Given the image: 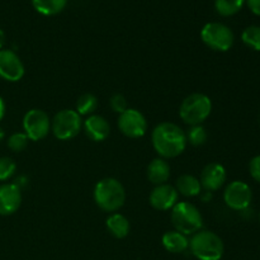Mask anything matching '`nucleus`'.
Returning <instances> with one entry per match:
<instances>
[{"label": "nucleus", "mask_w": 260, "mask_h": 260, "mask_svg": "<svg viewBox=\"0 0 260 260\" xmlns=\"http://www.w3.org/2000/svg\"><path fill=\"white\" fill-rule=\"evenodd\" d=\"M152 146L162 159H173L183 154L187 147L185 132L178 124L162 122L157 124L151 135Z\"/></svg>", "instance_id": "1"}, {"label": "nucleus", "mask_w": 260, "mask_h": 260, "mask_svg": "<svg viewBox=\"0 0 260 260\" xmlns=\"http://www.w3.org/2000/svg\"><path fill=\"white\" fill-rule=\"evenodd\" d=\"M94 202L104 212H116L126 201V190L122 183L114 178L99 180L94 188Z\"/></svg>", "instance_id": "2"}, {"label": "nucleus", "mask_w": 260, "mask_h": 260, "mask_svg": "<svg viewBox=\"0 0 260 260\" xmlns=\"http://www.w3.org/2000/svg\"><path fill=\"white\" fill-rule=\"evenodd\" d=\"M188 249L198 260H220L225 251L222 239L208 230H200L193 234Z\"/></svg>", "instance_id": "3"}, {"label": "nucleus", "mask_w": 260, "mask_h": 260, "mask_svg": "<svg viewBox=\"0 0 260 260\" xmlns=\"http://www.w3.org/2000/svg\"><path fill=\"white\" fill-rule=\"evenodd\" d=\"M212 112V102L210 96L202 93H193L182 102L179 116L184 123L189 126L202 124Z\"/></svg>", "instance_id": "4"}, {"label": "nucleus", "mask_w": 260, "mask_h": 260, "mask_svg": "<svg viewBox=\"0 0 260 260\" xmlns=\"http://www.w3.org/2000/svg\"><path fill=\"white\" fill-rule=\"evenodd\" d=\"M175 230L184 235H193L203 226V218L200 210L189 202H178L170 213Z\"/></svg>", "instance_id": "5"}, {"label": "nucleus", "mask_w": 260, "mask_h": 260, "mask_svg": "<svg viewBox=\"0 0 260 260\" xmlns=\"http://www.w3.org/2000/svg\"><path fill=\"white\" fill-rule=\"evenodd\" d=\"M201 38L208 48L217 52H226L234 46V33L228 25L218 22L205 24L201 30Z\"/></svg>", "instance_id": "6"}, {"label": "nucleus", "mask_w": 260, "mask_h": 260, "mask_svg": "<svg viewBox=\"0 0 260 260\" xmlns=\"http://www.w3.org/2000/svg\"><path fill=\"white\" fill-rule=\"evenodd\" d=\"M83 127L81 116L75 109H62L55 114L51 121V129L56 139L61 141L71 140L78 136Z\"/></svg>", "instance_id": "7"}, {"label": "nucleus", "mask_w": 260, "mask_h": 260, "mask_svg": "<svg viewBox=\"0 0 260 260\" xmlns=\"http://www.w3.org/2000/svg\"><path fill=\"white\" fill-rule=\"evenodd\" d=\"M23 129L30 141H40L51 131L50 117L42 109H30L23 117Z\"/></svg>", "instance_id": "8"}, {"label": "nucleus", "mask_w": 260, "mask_h": 260, "mask_svg": "<svg viewBox=\"0 0 260 260\" xmlns=\"http://www.w3.org/2000/svg\"><path fill=\"white\" fill-rule=\"evenodd\" d=\"M253 200V192L249 184L243 180H234L223 192V201L234 211H245Z\"/></svg>", "instance_id": "9"}, {"label": "nucleus", "mask_w": 260, "mask_h": 260, "mask_svg": "<svg viewBox=\"0 0 260 260\" xmlns=\"http://www.w3.org/2000/svg\"><path fill=\"white\" fill-rule=\"evenodd\" d=\"M118 128L129 139H140L147 131V121L144 114L135 108H127L118 117Z\"/></svg>", "instance_id": "10"}, {"label": "nucleus", "mask_w": 260, "mask_h": 260, "mask_svg": "<svg viewBox=\"0 0 260 260\" xmlns=\"http://www.w3.org/2000/svg\"><path fill=\"white\" fill-rule=\"evenodd\" d=\"M24 76V65L19 56L12 50H0V79L17 83Z\"/></svg>", "instance_id": "11"}, {"label": "nucleus", "mask_w": 260, "mask_h": 260, "mask_svg": "<svg viewBox=\"0 0 260 260\" xmlns=\"http://www.w3.org/2000/svg\"><path fill=\"white\" fill-rule=\"evenodd\" d=\"M179 193L175 187L168 184H160L150 193V205L157 211H169L178 203Z\"/></svg>", "instance_id": "12"}, {"label": "nucleus", "mask_w": 260, "mask_h": 260, "mask_svg": "<svg viewBox=\"0 0 260 260\" xmlns=\"http://www.w3.org/2000/svg\"><path fill=\"white\" fill-rule=\"evenodd\" d=\"M22 205V193L14 183L0 185V216H10L17 212Z\"/></svg>", "instance_id": "13"}, {"label": "nucleus", "mask_w": 260, "mask_h": 260, "mask_svg": "<svg viewBox=\"0 0 260 260\" xmlns=\"http://www.w3.org/2000/svg\"><path fill=\"white\" fill-rule=\"evenodd\" d=\"M226 169L218 162H210L203 168L201 173V185L207 192H216L220 189L226 182Z\"/></svg>", "instance_id": "14"}, {"label": "nucleus", "mask_w": 260, "mask_h": 260, "mask_svg": "<svg viewBox=\"0 0 260 260\" xmlns=\"http://www.w3.org/2000/svg\"><path fill=\"white\" fill-rule=\"evenodd\" d=\"M83 127L86 136L91 141L95 142L104 141L109 136V134H111V126H109L108 121L104 117L99 116V114H91V116H89L83 122Z\"/></svg>", "instance_id": "15"}, {"label": "nucleus", "mask_w": 260, "mask_h": 260, "mask_svg": "<svg viewBox=\"0 0 260 260\" xmlns=\"http://www.w3.org/2000/svg\"><path fill=\"white\" fill-rule=\"evenodd\" d=\"M147 178L155 185L165 184L170 178V165L162 157H156L147 167Z\"/></svg>", "instance_id": "16"}, {"label": "nucleus", "mask_w": 260, "mask_h": 260, "mask_svg": "<svg viewBox=\"0 0 260 260\" xmlns=\"http://www.w3.org/2000/svg\"><path fill=\"white\" fill-rule=\"evenodd\" d=\"M161 244L165 250L173 254L184 253L189 248V240H188L187 235H184V234L179 233L177 230L167 231L162 235Z\"/></svg>", "instance_id": "17"}, {"label": "nucleus", "mask_w": 260, "mask_h": 260, "mask_svg": "<svg viewBox=\"0 0 260 260\" xmlns=\"http://www.w3.org/2000/svg\"><path fill=\"white\" fill-rule=\"evenodd\" d=\"M106 226L111 235H113L117 239H124L129 234V221L127 220L126 216L121 213H112L106 221Z\"/></svg>", "instance_id": "18"}, {"label": "nucleus", "mask_w": 260, "mask_h": 260, "mask_svg": "<svg viewBox=\"0 0 260 260\" xmlns=\"http://www.w3.org/2000/svg\"><path fill=\"white\" fill-rule=\"evenodd\" d=\"M175 189L184 197H196V196L201 194L202 185H201L200 179H197L194 175L183 174L177 179Z\"/></svg>", "instance_id": "19"}, {"label": "nucleus", "mask_w": 260, "mask_h": 260, "mask_svg": "<svg viewBox=\"0 0 260 260\" xmlns=\"http://www.w3.org/2000/svg\"><path fill=\"white\" fill-rule=\"evenodd\" d=\"M68 0H32V5L40 14L56 15L65 9Z\"/></svg>", "instance_id": "20"}, {"label": "nucleus", "mask_w": 260, "mask_h": 260, "mask_svg": "<svg viewBox=\"0 0 260 260\" xmlns=\"http://www.w3.org/2000/svg\"><path fill=\"white\" fill-rule=\"evenodd\" d=\"M98 106L99 103L96 96L94 95V94L85 93L83 94V95L79 96L78 102H76L75 111L78 112L80 116H91V114L96 111Z\"/></svg>", "instance_id": "21"}, {"label": "nucleus", "mask_w": 260, "mask_h": 260, "mask_svg": "<svg viewBox=\"0 0 260 260\" xmlns=\"http://www.w3.org/2000/svg\"><path fill=\"white\" fill-rule=\"evenodd\" d=\"M245 0H215L216 12L222 17H231L241 10Z\"/></svg>", "instance_id": "22"}, {"label": "nucleus", "mask_w": 260, "mask_h": 260, "mask_svg": "<svg viewBox=\"0 0 260 260\" xmlns=\"http://www.w3.org/2000/svg\"><path fill=\"white\" fill-rule=\"evenodd\" d=\"M241 41L245 46L254 51H260V27L249 25L241 33Z\"/></svg>", "instance_id": "23"}, {"label": "nucleus", "mask_w": 260, "mask_h": 260, "mask_svg": "<svg viewBox=\"0 0 260 260\" xmlns=\"http://www.w3.org/2000/svg\"><path fill=\"white\" fill-rule=\"evenodd\" d=\"M185 137H187V142H189L193 146H202L207 141L208 135L202 124H197V126L189 127V129L185 132Z\"/></svg>", "instance_id": "24"}, {"label": "nucleus", "mask_w": 260, "mask_h": 260, "mask_svg": "<svg viewBox=\"0 0 260 260\" xmlns=\"http://www.w3.org/2000/svg\"><path fill=\"white\" fill-rule=\"evenodd\" d=\"M28 141H29V139L24 132H15V134L10 135L7 145L13 152H22L28 146Z\"/></svg>", "instance_id": "25"}, {"label": "nucleus", "mask_w": 260, "mask_h": 260, "mask_svg": "<svg viewBox=\"0 0 260 260\" xmlns=\"http://www.w3.org/2000/svg\"><path fill=\"white\" fill-rule=\"evenodd\" d=\"M15 169H17V165L12 157H0V182H7L8 179H10L14 175Z\"/></svg>", "instance_id": "26"}, {"label": "nucleus", "mask_w": 260, "mask_h": 260, "mask_svg": "<svg viewBox=\"0 0 260 260\" xmlns=\"http://www.w3.org/2000/svg\"><path fill=\"white\" fill-rule=\"evenodd\" d=\"M109 106H111L112 111L116 112V113L121 114L126 111L128 107H127V99L124 98V95L117 93L114 95H112L111 101H109Z\"/></svg>", "instance_id": "27"}, {"label": "nucleus", "mask_w": 260, "mask_h": 260, "mask_svg": "<svg viewBox=\"0 0 260 260\" xmlns=\"http://www.w3.org/2000/svg\"><path fill=\"white\" fill-rule=\"evenodd\" d=\"M249 172L255 182L260 183V155H256L249 162Z\"/></svg>", "instance_id": "28"}, {"label": "nucleus", "mask_w": 260, "mask_h": 260, "mask_svg": "<svg viewBox=\"0 0 260 260\" xmlns=\"http://www.w3.org/2000/svg\"><path fill=\"white\" fill-rule=\"evenodd\" d=\"M246 4L254 14L260 17V0H246Z\"/></svg>", "instance_id": "29"}, {"label": "nucleus", "mask_w": 260, "mask_h": 260, "mask_svg": "<svg viewBox=\"0 0 260 260\" xmlns=\"http://www.w3.org/2000/svg\"><path fill=\"white\" fill-rule=\"evenodd\" d=\"M4 116H5V102L4 99L0 96V121L4 118Z\"/></svg>", "instance_id": "30"}, {"label": "nucleus", "mask_w": 260, "mask_h": 260, "mask_svg": "<svg viewBox=\"0 0 260 260\" xmlns=\"http://www.w3.org/2000/svg\"><path fill=\"white\" fill-rule=\"evenodd\" d=\"M4 45H5V33L4 30L0 28V50H3Z\"/></svg>", "instance_id": "31"}, {"label": "nucleus", "mask_w": 260, "mask_h": 260, "mask_svg": "<svg viewBox=\"0 0 260 260\" xmlns=\"http://www.w3.org/2000/svg\"><path fill=\"white\" fill-rule=\"evenodd\" d=\"M4 136H5L4 131H3V128H0V141H2V140L4 139Z\"/></svg>", "instance_id": "32"}, {"label": "nucleus", "mask_w": 260, "mask_h": 260, "mask_svg": "<svg viewBox=\"0 0 260 260\" xmlns=\"http://www.w3.org/2000/svg\"><path fill=\"white\" fill-rule=\"evenodd\" d=\"M259 220H260V213H259Z\"/></svg>", "instance_id": "33"}]
</instances>
